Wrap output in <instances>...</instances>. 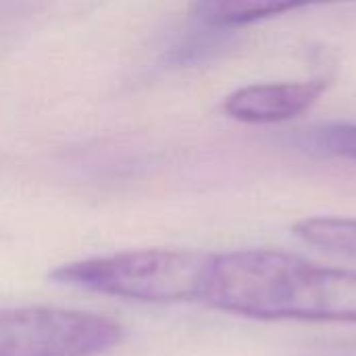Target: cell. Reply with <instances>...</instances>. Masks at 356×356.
Here are the masks:
<instances>
[{
    "label": "cell",
    "instance_id": "1",
    "mask_svg": "<svg viewBox=\"0 0 356 356\" xmlns=\"http://www.w3.org/2000/svg\"><path fill=\"white\" fill-rule=\"evenodd\" d=\"M200 302L261 321L356 323V271L282 250L213 254Z\"/></svg>",
    "mask_w": 356,
    "mask_h": 356
},
{
    "label": "cell",
    "instance_id": "4",
    "mask_svg": "<svg viewBox=\"0 0 356 356\" xmlns=\"http://www.w3.org/2000/svg\"><path fill=\"white\" fill-rule=\"evenodd\" d=\"M330 88V79L246 86L229 94L223 111L244 123H282L307 113Z\"/></svg>",
    "mask_w": 356,
    "mask_h": 356
},
{
    "label": "cell",
    "instance_id": "3",
    "mask_svg": "<svg viewBox=\"0 0 356 356\" xmlns=\"http://www.w3.org/2000/svg\"><path fill=\"white\" fill-rule=\"evenodd\" d=\"M123 340V327L102 315L23 307L0 309V356H100Z\"/></svg>",
    "mask_w": 356,
    "mask_h": 356
},
{
    "label": "cell",
    "instance_id": "6",
    "mask_svg": "<svg viewBox=\"0 0 356 356\" xmlns=\"http://www.w3.org/2000/svg\"><path fill=\"white\" fill-rule=\"evenodd\" d=\"M292 232L319 250L356 257L355 217H309L294 223Z\"/></svg>",
    "mask_w": 356,
    "mask_h": 356
},
{
    "label": "cell",
    "instance_id": "7",
    "mask_svg": "<svg viewBox=\"0 0 356 356\" xmlns=\"http://www.w3.org/2000/svg\"><path fill=\"white\" fill-rule=\"evenodd\" d=\"M302 148L325 156L356 161V123H325L300 136Z\"/></svg>",
    "mask_w": 356,
    "mask_h": 356
},
{
    "label": "cell",
    "instance_id": "2",
    "mask_svg": "<svg viewBox=\"0 0 356 356\" xmlns=\"http://www.w3.org/2000/svg\"><path fill=\"white\" fill-rule=\"evenodd\" d=\"M213 254L196 250L144 248L106 257H92L63 265L52 280L98 294L173 305L202 298Z\"/></svg>",
    "mask_w": 356,
    "mask_h": 356
},
{
    "label": "cell",
    "instance_id": "5",
    "mask_svg": "<svg viewBox=\"0 0 356 356\" xmlns=\"http://www.w3.org/2000/svg\"><path fill=\"white\" fill-rule=\"evenodd\" d=\"M342 0H196V17L211 27H240L313 4Z\"/></svg>",
    "mask_w": 356,
    "mask_h": 356
}]
</instances>
